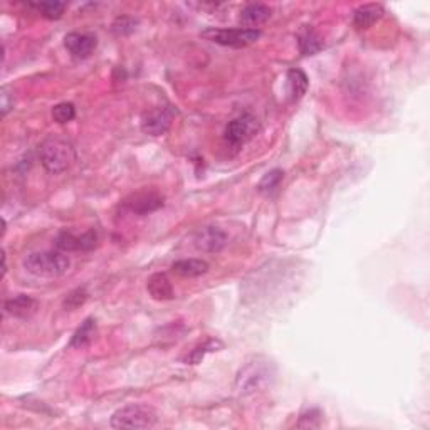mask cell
<instances>
[{
	"label": "cell",
	"mask_w": 430,
	"mask_h": 430,
	"mask_svg": "<svg viewBox=\"0 0 430 430\" xmlns=\"http://www.w3.org/2000/svg\"><path fill=\"white\" fill-rule=\"evenodd\" d=\"M269 17H271V9L267 6H264V3H251V6H247L246 9L240 12L239 21L242 26L252 29V27L267 22Z\"/></svg>",
	"instance_id": "15"
},
{
	"label": "cell",
	"mask_w": 430,
	"mask_h": 430,
	"mask_svg": "<svg viewBox=\"0 0 430 430\" xmlns=\"http://www.w3.org/2000/svg\"><path fill=\"white\" fill-rule=\"evenodd\" d=\"M147 289L150 296L156 301H170L175 297L174 286H172L170 279L163 272H156V274L148 277Z\"/></svg>",
	"instance_id": "14"
},
{
	"label": "cell",
	"mask_w": 430,
	"mask_h": 430,
	"mask_svg": "<svg viewBox=\"0 0 430 430\" xmlns=\"http://www.w3.org/2000/svg\"><path fill=\"white\" fill-rule=\"evenodd\" d=\"M24 267L32 276L52 279V277L66 274L71 267V261L61 251L32 252L24 261Z\"/></svg>",
	"instance_id": "3"
},
{
	"label": "cell",
	"mask_w": 430,
	"mask_h": 430,
	"mask_svg": "<svg viewBox=\"0 0 430 430\" xmlns=\"http://www.w3.org/2000/svg\"><path fill=\"white\" fill-rule=\"evenodd\" d=\"M299 49L301 54L313 56L323 49V41H321V38L315 31L306 29L304 32H301L299 35Z\"/></svg>",
	"instance_id": "20"
},
{
	"label": "cell",
	"mask_w": 430,
	"mask_h": 430,
	"mask_svg": "<svg viewBox=\"0 0 430 430\" xmlns=\"http://www.w3.org/2000/svg\"><path fill=\"white\" fill-rule=\"evenodd\" d=\"M172 271L182 277H199L208 271V263L204 259H182L174 263Z\"/></svg>",
	"instance_id": "16"
},
{
	"label": "cell",
	"mask_w": 430,
	"mask_h": 430,
	"mask_svg": "<svg viewBox=\"0 0 430 430\" xmlns=\"http://www.w3.org/2000/svg\"><path fill=\"white\" fill-rule=\"evenodd\" d=\"M276 368L272 361H269L264 356H256L251 361H247L242 368L239 370L235 379V387L240 393H254L267 387L271 380L274 379Z\"/></svg>",
	"instance_id": "2"
},
{
	"label": "cell",
	"mask_w": 430,
	"mask_h": 430,
	"mask_svg": "<svg viewBox=\"0 0 430 430\" xmlns=\"http://www.w3.org/2000/svg\"><path fill=\"white\" fill-rule=\"evenodd\" d=\"M385 10L380 3H365L360 6L353 14V24L356 29H370L375 22L383 17Z\"/></svg>",
	"instance_id": "13"
},
{
	"label": "cell",
	"mask_w": 430,
	"mask_h": 430,
	"mask_svg": "<svg viewBox=\"0 0 430 430\" xmlns=\"http://www.w3.org/2000/svg\"><path fill=\"white\" fill-rule=\"evenodd\" d=\"M227 246V234L220 231L219 227H202L195 232L194 235V247L200 252H220Z\"/></svg>",
	"instance_id": "7"
},
{
	"label": "cell",
	"mask_w": 430,
	"mask_h": 430,
	"mask_svg": "<svg viewBox=\"0 0 430 430\" xmlns=\"http://www.w3.org/2000/svg\"><path fill=\"white\" fill-rule=\"evenodd\" d=\"M86 299H88L86 289L78 288L66 296V299H64V303H63V308L66 309V311H74V309L83 306V304L86 303Z\"/></svg>",
	"instance_id": "24"
},
{
	"label": "cell",
	"mask_w": 430,
	"mask_h": 430,
	"mask_svg": "<svg viewBox=\"0 0 430 430\" xmlns=\"http://www.w3.org/2000/svg\"><path fill=\"white\" fill-rule=\"evenodd\" d=\"M98 242V235L96 232H86L83 235H74L71 232H61L56 237V247L61 252H72V251H91L94 249Z\"/></svg>",
	"instance_id": "8"
},
{
	"label": "cell",
	"mask_w": 430,
	"mask_h": 430,
	"mask_svg": "<svg viewBox=\"0 0 430 430\" xmlns=\"http://www.w3.org/2000/svg\"><path fill=\"white\" fill-rule=\"evenodd\" d=\"M96 335V321L92 317L84 320V323L76 329V333L72 335L69 341V348H84L91 343L92 338Z\"/></svg>",
	"instance_id": "17"
},
{
	"label": "cell",
	"mask_w": 430,
	"mask_h": 430,
	"mask_svg": "<svg viewBox=\"0 0 430 430\" xmlns=\"http://www.w3.org/2000/svg\"><path fill=\"white\" fill-rule=\"evenodd\" d=\"M76 116V108L72 103H59L52 108V118L56 123L66 124L74 119Z\"/></svg>",
	"instance_id": "23"
},
{
	"label": "cell",
	"mask_w": 430,
	"mask_h": 430,
	"mask_svg": "<svg viewBox=\"0 0 430 430\" xmlns=\"http://www.w3.org/2000/svg\"><path fill=\"white\" fill-rule=\"evenodd\" d=\"M34 7L41 12L42 17L49 19V21H58V19H61L64 10H66V3L63 2H41L35 3Z\"/></svg>",
	"instance_id": "21"
},
{
	"label": "cell",
	"mask_w": 430,
	"mask_h": 430,
	"mask_svg": "<svg viewBox=\"0 0 430 430\" xmlns=\"http://www.w3.org/2000/svg\"><path fill=\"white\" fill-rule=\"evenodd\" d=\"M138 26V22L131 17H118L113 24V32L118 35H126L131 34Z\"/></svg>",
	"instance_id": "26"
},
{
	"label": "cell",
	"mask_w": 430,
	"mask_h": 430,
	"mask_svg": "<svg viewBox=\"0 0 430 430\" xmlns=\"http://www.w3.org/2000/svg\"><path fill=\"white\" fill-rule=\"evenodd\" d=\"M202 38L208 41L229 47H244L256 42L261 38V31L257 29H210L202 32Z\"/></svg>",
	"instance_id": "6"
},
{
	"label": "cell",
	"mask_w": 430,
	"mask_h": 430,
	"mask_svg": "<svg viewBox=\"0 0 430 430\" xmlns=\"http://www.w3.org/2000/svg\"><path fill=\"white\" fill-rule=\"evenodd\" d=\"M39 156H41V163L46 172L58 175L66 172L74 163L76 150L67 138L52 135L42 142L39 148Z\"/></svg>",
	"instance_id": "1"
},
{
	"label": "cell",
	"mask_w": 430,
	"mask_h": 430,
	"mask_svg": "<svg viewBox=\"0 0 430 430\" xmlns=\"http://www.w3.org/2000/svg\"><path fill=\"white\" fill-rule=\"evenodd\" d=\"M38 308V301L27 295H19L6 301V311L19 320H29L31 316L35 315Z\"/></svg>",
	"instance_id": "11"
},
{
	"label": "cell",
	"mask_w": 430,
	"mask_h": 430,
	"mask_svg": "<svg viewBox=\"0 0 430 430\" xmlns=\"http://www.w3.org/2000/svg\"><path fill=\"white\" fill-rule=\"evenodd\" d=\"M64 46L69 54L76 59H86L94 52L98 41L92 34H81V32H71L64 38Z\"/></svg>",
	"instance_id": "9"
},
{
	"label": "cell",
	"mask_w": 430,
	"mask_h": 430,
	"mask_svg": "<svg viewBox=\"0 0 430 430\" xmlns=\"http://www.w3.org/2000/svg\"><path fill=\"white\" fill-rule=\"evenodd\" d=\"M283 176L284 172L279 170V168H274V170H271L269 174L263 176V180H261L259 185H257V188H259L261 194H271V192H274L276 188L279 187Z\"/></svg>",
	"instance_id": "22"
},
{
	"label": "cell",
	"mask_w": 430,
	"mask_h": 430,
	"mask_svg": "<svg viewBox=\"0 0 430 430\" xmlns=\"http://www.w3.org/2000/svg\"><path fill=\"white\" fill-rule=\"evenodd\" d=\"M259 130L261 126L256 116L251 113H244L237 116L232 122H229L226 131H224V138L232 147H240V144L247 143L249 140L254 138L259 133Z\"/></svg>",
	"instance_id": "5"
},
{
	"label": "cell",
	"mask_w": 430,
	"mask_h": 430,
	"mask_svg": "<svg viewBox=\"0 0 430 430\" xmlns=\"http://www.w3.org/2000/svg\"><path fill=\"white\" fill-rule=\"evenodd\" d=\"M0 96H2V115L6 116L12 110V108H14V101H10V99H9L10 94L7 92L6 88H3L2 94H0Z\"/></svg>",
	"instance_id": "27"
},
{
	"label": "cell",
	"mask_w": 430,
	"mask_h": 430,
	"mask_svg": "<svg viewBox=\"0 0 430 430\" xmlns=\"http://www.w3.org/2000/svg\"><path fill=\"white\" fill-rule=\"evenodd\" d=\"M158 422V415L151 407L142 404L126 405L118 408L111 415V427L113 429H151Z\"/></svg>",
	"instance_id": "4"
},
{
	"label": "cell",
	"mask_w": 430,
	"mask_h": 430,
	"mask_svg": "<svg viewBox=\"0 0 430 430\" xmlns=\"http://www.w3.org/2000/svg\"><path fill=\"white\" fill-rule=\"evenodd\" d=\"M170 123L172 113H168L167 110H154L143 118L142 130L151 136H160L167 133V130L170 128Z\"/></svg>",
	"instance_id": "12"
},
{
	"label": "cell",
	"mask_w": 430,
	"mask_h": 430,
	"mask_svg": "<svg viewBox=\"0 0 430 430\" xmlns=\"http://www.w3.org/2000/svg\"><path fill=\"white\" fill-rule=\"evenodd\" d=\"M124 204L133 214L148 215L163 207V197L155 194V192H142V194H136L128 199Z\"/></svg>",
	"instance_id": "10"
},
{
	"label": "cell",
	"mask_w": 430,
	"mask_h": 430,
	"mask_svg": "<svg viewBox=\"0 0 430 430\" xmlns=\"http://www.w3.org/2000/svg\"><path fill=\"white\" fill-rule=\"evenodd\" d=\"M321 412L317 408H311L308 412H304L303 415L299 417V422H297V427L299 429H317L321 427Z\"/></svg>",
	"instance_id": "25"
},
{
	"label": "cell",
	"mask_w": 430,
	"mask_h": 430,
	"mask_svg": "<svg viewBox=\"0 0 430 430\" xmlns=\"http://www.w3.org/2000/svg\"><path fill=\"white\" fill-rule=\"evenodd\" d=\"M288 84H289V92H291V98L297 101V99L303 98L306 94L309 81L308 76L304 74L301 69H289L288 72Z\"/></svg>",
	"instance_id": "18"
},
{
	"label": "cell",
	"mask_w": 430,
	"mask_h": 430,
	"mask_svg": "<svg viewBox=\"0 0 430 430\" xmlns=\"http://www.w3.org/2000/svg\"><path fill=\"white\" fill-rule=\"evenodd\" d=\"M219 348H224L222 341L210 338V340L205 341V343L199 345V347H195L194 349H192L190 355L185 356V361H187L188 365H199L200 361L205 358V355H207V353L219 352Z\"/></svg>",
	"instance_id": "19"
}]
</instances>
